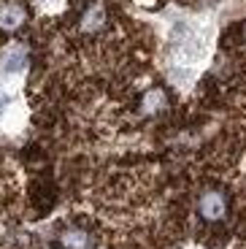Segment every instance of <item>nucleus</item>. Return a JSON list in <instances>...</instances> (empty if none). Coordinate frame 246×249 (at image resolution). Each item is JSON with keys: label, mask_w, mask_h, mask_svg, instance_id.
Wrapping results in <instances>:
<instances>
[{"label": "nucleus", "mask_w": 246, "mask_h": 249, "mask_svg": "<svg viewBox=\"0 0 246 249\" xmlns=\"http://www.w3.org/2000/svg\"><path fill=\"white\" fill-rule=\"evenodd\" d=\"M197 214L206 222H222V219L228 217V198H225V193H219V190L200 193V198H197Z\"/></svg>", "instance_id": "f257e3e1"}, {"label": "nucleus", "mask_w": 246, "mask_h": 249, "mask_svg": "<svg viewBox=\"0 0 246 249\" xmlns=\"http://www.w3.org/2000/svg\"><path fill=\"white\" fill-rule=\"evenodd\" d=\"M103 27H105V8L100 3L84 6V11L79 14V30L84 36H92V33H100Z\"/></svg>", "instance_id": "f03ea898"}, {"label": "nucleus", "mask_w": 246, "mask_h": 249, "mask_svg": "<svg viewBox=\"0 0 246 249\" xmlns=\"http://www.w3.org/2000/svg\"><path fill=\"white\" fill-rule=\"evenodd\" d=\"M25 25V6L17 0L0 3V30H17Z\"/></svg>", "instance_id": "7ed1b4c3"}, {"label": "nucleus", "mask_w": 246, "mask_h": 249, "mask_svg": "<svg viewBox=\"0 0 246 249\" xmlns=\"http://www.w3.org/2000/svg\"><path fill=\"white\" fill-rule=\"evenodd\" d=\"M60 249H95V241L81 228H65L60 233Z\"/></svg>", "instance_id": "20e7f679"}, {"label": "nucleus", "mask_w": 246, "mask_h": 249, "mask_svg": "<svg viewBox=\"0 0 246 249\" xmlns=\"http://www.w3.org/2000/svg\"><path fill=\"white\" fill-rule=\"evenodd\" d=\"M25 68V52L22 49H14L6 60V73H17V71Z\"/></svg>", "instance_id": "39448f33"}]
</instances>
